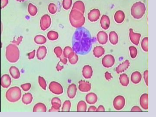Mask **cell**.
<instances>
[{
	"label": "cell",
	"mask_w": 156,
	"mask_h": 117,
	"mask_svg": "<svg viewBox=\"0 0 156 117\" xmlns=\"http://www.w3.org/2000/svg\"><path fill=\"white\" fill-rule=\"evenodd\" d=\"M93 42L88 29L83 27L78 28L73 36V49L78 54H86L91 50Z\"/></svg>",
	"instance_id": "obj_1"
},
{
	"label": "cell",
	"mask_w": 156,
	"mask_h": 117,
	"mask_svg": "<svg viewBox=\"0 0 156 117\" xmlns=\"http://www.w3.org/2000/svg\"><path fill=\"white\" fill-rule=\"evenodd\" d=\"M85 21L83 14L76 9H72L70 14V21L73 27L77 28L82 27Z\"/></svg>",
	"instance_id": "obj_2"
},
{
	"label": "cell",
	"mask_w": 156,
	"mask_h": 117,
	"mask_svg": "<svg viewBox=\"0 0 156 117\" xmlns=\"http://www.w3.org/2000/svg\"><path fill=\"white\" fill-rule=\"evenodd\" d=\"M6 57L8 61L15 63L20 58V51L15 44H10L6 47Z\"/></svg>",
	"instance_id": "obj_3"
},
{
	"label": "cell",
	"mask_w": 156,
	"mask_h": 117,
	"mask_svg": "<svg viewBox=\"0 0 156 117\" xmlns=\"http://www.w3.org/2000/svg\"><path fill=\"white\" fill-rule=\"evenodd\" d=\"M146 10V6L143 3L137 2L134 4L131 7V15L135 19H140L143 17Z\"/></svg>",
	"instance_id": "obj_4"
},
{
	"label": "cell",
	"mask_w": 156,
	"mask_h": 117,
	"mask_svg": "<svg viewBox=\"0 0 156 117\" xmlns=\"http://www.w3.org/2000/svg\"><path fill=\"white\" fill-rule=\"evenodd\" d=\"M21 88L17 86L12 87L9 88L6 92V99L11 102H15L21 99Z\"/></svg>",
	"instance_id": "obj_5"
},
{
	"label": "cell",
	"mask_w": 156,
	"mask_h": 117,
	"mask_svg": "<svg viewBox=\"0 0 156 117\" xmlns=\"http://www.w3.org/2000/svg\"><path fill=\"white\" fill-rule=\"evenodd\" d=\"M125 105V99L122 95H118L114 98L113 101V106L117 111L121 110L124 108Z\"/></svg>",
	"instance_id": "obj_6"
},
{
	"label": "cell",
	"mask_w": 156,
	"mask_h": 117,
	"mask_svg": "<svg viewBox=\"0 0 156 117\" xmlns=\"http://www.w3.org/2000/svg\"><path fill=\"white\" fill-rule=\"evenodd\" d=\"M49 88L50 91L54 94L59 95L63 93V88L60 83L58 82L54 81L50 82Z\"/></svg>",
	"instance_id": "obj_7"
},
{
	"label": "cell",
	"mask_w": 156,
	"mask_h": 117,
	"mask_svg": "<svg viewBox=\"0 0 156 117\" xmlns=\"http://www.w3.org/2000/svg\"><path fill=\"white\" fill-rule=\"evenodd\" d=\"M115 59L111 54L105 55L102 60V64L105 68L111 67L114 64Z\"/></svg>",
	"instance_id": "obj_8"
},
{
	"label": "cell",
	"mask_w": 156,
	"mask_h": 117,
	"mask_svg": "<svg viewBox=\"0 0 156 117\" xmlns=\"http://www.w3.org/2000/svg\"><path fill=\"white\" fill-rule=\"evenodd\" d=\"M51 19L50 16L48 15H43L40 20V27L42 30H46L50 26Z\"/></svg>",
	"instance_id": "obj_9"
},
{
	"label": "cell",
	"mask_w": 156,
	"mask_h": 117,
	"mask_svg": "<svg viewBox=\"0 0 156 117\" xmlns=\"http://www.w3.org/2000/svg\"><path fill=\"white\" fill-rule=\"evenodd\" d=\"M100 15L101 14L99 9H93L88 14V19L91 22H96L99 20Z\"/></svg>",
	"instance_id": "obj_10"
},
{
	"label": "cell",
	"mask_w": 156,
	"mask_h": 117,
	"mask_svg": "<svg viewBox=\"0 0 156 117\" xmlns=\"http://www.w3.org/2000/svg\"><path fill=\"white\" fill-rule=\"evenodd\" d=\"M129 37L131 41L135 45L137 46L139 43L141 34L134 32L132 28L129 29Z\"/></svg>",
	"instance_id": "obj_11"
},
{
	"label": "cell",
	"mask_w": 156,
	"mask_h": 117,
	"mask_svg": "<svg viewBox=\"0 0 156 117\" xmlns=\"http://www.w3.org/2000/svg\"><path fill=\"white\" fill-rule=\"evenodd\" d=\"M52 108L49 110V112H59L60 108L61 106V101L59 98L54 97L51 100Z\"/></svg>",
	"instance_id": "obj_12"
},
{
	"label": "cell",
	"mask_w": 156,
	"mask_h": 117,
	"mask_svg": "<svg viewBox=\"0 0 156 117\" xmlns=\"http://www.w3.org/2000/svg\"><path fill=\"white\" fill-rule=\"evenodd\" d=\"M12 80L9 75L5 74L1 78V83L2 87L4 88H8L12 84Z\"/></svg>",
	"instance_id": "obj_13"
},
{
	"label": "cell",
	"mask_w": 156,
	"mask_h": 117,
	"mask_svg": "<svg viewBox=\"0 0 156 117\" xmlns=\"http://www.w3.org/2000/svg\"><path fill=\"white\" fill-rule=\"evenodd\" d=\"M97 40L100 44H105L108 40V34L105 31H99L97 34Z\"/></svg>",
	"instance_id": "obj_14"
},
{
	"label": "cell",
	"mask_w": 156,
	"mask_h": 117,
	"mask_svg": "<svg viewBox=\"0 0 156 117\" xmlns=\"http://www.w3.org/2000/svg\"><path fill=\"white\" fill-rule=\"evenodd\" d=\"M79 89L82 92H86L91 89V84L89 82L81 80L79 82Z\"/></svg>",
	"instance_id": "obj_15"
},
{
	"label": "cell",
	"mask_w": 156,
	"mask_h": 117,
	"mask_svg": "<svg viewBox=\"0 0 156 117\" xmlns=\"http://www.w3.org/2000/svg\"><path fill=\"white\" fill-rule=\"evenodd\" d=\"M83 76L86 79H91L93 75V70L92 67L89 65H86L83 68Z\"/></svg>",
	"instance_id": "obj_16"
},
{
	"label": "cell",
	"mask_w": 156,
	"mask_h": 117,
	"mask_svg": "<svg viewBox=\"0 0 156 117\" xmlns=\"http://www.w3.org/2000/svg\"><path fill=\"white\" fill-rule=\"evenodd\" d=\"M140 104L142 108L144 110L148 109V95L145 93L142 95L140 98Z\"/></svg>",
	"instance_id": "obj_17"
},
{
	"label": "cell",
	"mask_w": 156,
	"mask_h": 117,
	"mask_svg": "<svg viewBox=\"0 0 156 117\" xmlns=\"http://www.w3.org/2000/svg\"><path fill=\"white\" fill-rule=\"evenodd\" d=\"M100 24L102 29L105 30H107L109 28L110 25V19L107 15H102L100 21Z\"/></svg>",
	"instance_id": "obj_18"
},
{
	"label": "cell",
	"mask_w": 156,
	"mask_h": 117,
	"mask_svg": "<svg viewBox=\"0 0 156 117\" xmlns=\"http://www.w3.org/2000/svg\"><path fill=\"white\" fill-rule=\"evenodd\" d=\"M98 100V97L93 92L88 93L86 96V101L87 103L90 105L95 104Z\"/></svg>",
	"instance_id": "obj_19"
},
{
	"label": "cell",
	"mask_w": 156,
	"mask_h": 117,
	"mask_svg": "<svg viewBox=\"0 0 156 117\" xmlns=\"http://www.w3.org/2000/svg\"><path fill=\"white\" fill-rule=\"evenodd\" d=\"M125 14L123 11L119 10L116 12L114 15V21L117 23H123L125 19Z\"/></svg>",
	"instance_id": "obj_20"
},
{
	"label": "cell",
	"mask_w": 156,
	"mask_h": 117,
	"mask_svg": "<svg viewBox=\"0 0 156 117\" xmlns=\"http://www.w3.org/2000/svg\"><path fill=\"white\" fill-rule=\"evenodd\" d=\"M46 53H47V50H46V47L44 46H40L37 50L36 57L38 60H42L45 57Z\"/></svg>",
	"instance_id": "obj_21"
},
{
	"label": "cell",
	"mask_w": 156,
	"mask_h": 117,
	"mask_svg": "<svg viewBox=\"0 0 156 117\" xmlns=\"http://www.w3.org/2000/svg\"><path fill=\"white\" fill-rule=\"evenodd\" d=\"M77 87L75 84H72L69 86L67 89V95L70 98H73L75 97Z\"/></svg>",
	"instance_id": "obj_22"
},
{
	"label": "cell",
	"mask_w": 156,
	"mask_h": 117,
	"mask_svg": "<svg viewBox=\"0 0 156 117\" xmlns=\"http://www.w3.org/2000/svg\"><path fill=\"white\" fill-rule=\"evenodd\" d=\"M130 66V62L128 60H126L122 64H120L116 68V73H122L127 70Z\"/></svg>",
	"instance_id": "obj_23"
},
{
	"label": "cell",
	"mask_w": 156,
	"mask_h": 117,
	"mask_svg": "<svg viewBox=\"0 0 156 117\" xmlns=\"http://www.w3.org/2000/svg\"><path fill=\"white\" fill-rule=\"evenodd\" d=\"M142 75L141 73L138 71H135L132 73L131 75V82L134 84H138L141 81Z\"/></svg>",
	"instance_id": "obj_24"
},
{
	"label": "cell",
	"mask_w": 156,
	"mask_h": 117,
	"mask_svg": "<svg viewBox=\"0 0 156 117\" xmlns=\"http://www.w3.org/2000/svg\"><path fill=\"white\" fill-rule=\"evenodd\" d=\"M93 54L96 58H100L105 54V50L103 47L97 46L94 48L93 51Z\"/></svg>",
	"instance_id": "obj_25"
},
{
	"label": "cell",
	"mask_w": 156,
	"mask_h": 117,
	"mask_svg": "<svg viewBox=\"0 0 156 117\" xmlns=\"http://www.w3.org/2000/svg\"><path fill=\"white\" fill-rule=\"evenodd\" d=\"M72 9H76L84 14L85 11V6L84 3L81 1H77L74 4Z\"/></svg>",
	"instance_id": "obj_26"
},
{
	"label": "cell",
	"mask_w": 156,
	"mask_h": 117,
	"mask_svg": "<svg viewBox=\"0 0 156 117\" xmlns=\"http://www.w3.org/2000/svg\"><path fill=\"white\" fill-rule=\"evenodd\" d=\"M9 72L12 78L14 79H19L21 76V73L18 68L15 67H12L9 69Z\"/></svg>",
	"instance_id": "obj_27"
},
{
	"label": "cell",
	"mask_w": 156,
	"mask_h": 117,
	"mask_svg": "<svg viewBox=\"0 0 156 117\" xmlns=\"http://www.w3.org/2000/svg\"><path fill=\"white\" fill-rule=\"evenodd\" d=\"M74 52L73 48L71 47L67 46L65 47L64 49L63 54L65 57L68 59H70L73 57L75 54Z\"/></svg>",
	"instance_id": "obj_28"
},
{
	"label": "cell",
	"mask_w": 156,
	"mask_h": 117,
	"mask_svg": "<svg viewBox=\"0 0 156 117\" xmlns=\"http://www.w3.org/2000/svg\"><path fill=\"white\" fill-rule=\"evenodd\" d=\"M109 40L112 45H116L118 41V36L117 33L115 31H111L109 33Z\"/></svg>",
	"instance_id": "obj_29"
},
{
	"label": "cell",
	"mask_w": 156,
	"mask_h": 117,
	"mask_svg": "<svg viewBox=\"0 0 156 117\" xmlns=\"http://www.w3.org/2000/svg\"><path fill=\"white\" fill-rule=\"evenodd\" d=\"M119 81L121 85L124 87L127 86L129 83V78L125 73H123L120 75L119 77Z\"/></svg>",
	"instance_id": "obj_30"
},
{
	"label": "cell",
	"mask_w": 156,
	"mask_h": 117,
	"mask_svg": "<svg viewBox=\"0 0 156 117\" xmlns=\"http://www.w3.org/2000/svg\"><path fill=\"white\" fill-rule=\"evenodd\" d=\"M33 98L32 95L30 93H25L23 95L22 98V101L25 105H29L32 102Z\"/></svg>",
	"instance_id": "obj_31"
},
{
	"label": "cell",
	"mask_w": 156,
	"mask_h": 117,
	"mask_svg": "<svg viewBox=\"0 0 156 117\" xmlns=\"http://www.w3.org/2000/svg\"><path fill=\"white\" fill-rule=\"evenodd\" d=\"M47 111L46 106L42 103H38L34 106L33 108V112H46Z\"/></svg>",
	"instance_id": "obj_32"
},
{
	"label": "cell",
	"mask_w": 156,
	"mask_h": 117,
	"mask_svg": "<svg viewBox=\"0 0 156 117\" xmlns=\"http://www.w3.org/2000/svg\"><path fill=\"white\" fill-rule=\"evenodd\" d=\"M34 42L37 44L42 45L46 43V39L45 36L41 35L36 36L34 38Z\"/></svg>",
	"instance_id": "obj_33"
},
{
	"label": "cell",
	"mask_w": 156,
	"mask_h": 117,
	"mask_svg": "<svg viewBox=\"0 0 156 117\" xmlns=\"http://www.w3.org/2000/svg\"><path fill=\"white\" fill-rule=\"evenodd\" d=\"M77 110L78 112H86L87 110V105L85 102L80 101L78 102Z\"/></svg>",
	"instance_id": "obj_34"
},
{
	"label": "cell",
	"mask_w": 156,
	"mask_h": 117,
	"mask_svg": "<svg viewBox=\"0 0 156 117\" xmlns=\"http://www.w3.org/2000/svg\"><path fill=\"white\" fill-rule=\"evenodd\" d=\"M28 12L30 15L32 16H35L37 13V8L36 6H34L32 3H30L28 5Z\"/></svg>",
	"instance_id": "obj_35"
},
{
	"label": "cell",
	"mask_w": 156,
	"mask_h": 117,
	"mask_svg": "<svg viewBox=\"0 0 156 117\" xmlns=\"http://www.w3.org/2000/svg\"><path fill=\"white\" fill-rule=\"evenodd\" d=\"M47 37L49 40L54 41V40H56L59 37V34L57 32L55 31H49L47 33Z\"/></svg>",
	"instance_id": "obj_36"
},
{
	"label": "cell",
	"mask_w": 156,
	"mask_h": 117,
	"mask_svg": "<svg viewBox=\"0 0 156 117\" xmlns=\"http://www.w3.org/2000/svg\"><path fill=\"white\" fill-rule=\"evenodd\" d=\"M141 46L142 49L144 51L148 52V38L144 37L141 42Z\"/></svg>",
	"instance_id": "obj_37"
},
{
	"label": "cell",
	"mask_w": 156,
	"mask_h": 117,
	"mask_svg": "<svg viewBox=\"0 0 156 117\" xmlns=\"http://www.w3.org/2000/svg\"><path fill=\"white\" fill-rule=\"evenodd\" d=\"M71 107V103L69 100H66L63 103V112H70V110Z\"/></svg>",
	"instance_id": "obj_38"
},
{
	"label": "cell",
	"mask_w": 156,
	"mask_h": 117,
	"mask_svg": "<svg viewBox=\"0 0 156 117\" xmlns=\"http://www.w3.org/2000/svg\"><path fill=\"white\" fill-rule=\"evenodd\" d=\"M72 5V0H63V9L66 10L70 9Z\"/></svg>",
	"instance_id": "obj_39"
},
{
	"label": "cell",
	"mask_w": 156,
	"mask_h": 117,
	"mask_svg": "<svg viewBox=\"0 0 156 117\" xmlns=\"http://www.w3.org/2000/svg\"><path fill=\"white\" fill-rule=\"evenodd\" d=\"M131 57L132 59L136 57L137 54V50L135 46H131L129 47Z\"/></svg>",
	"instance_id": "obj_40"
},
{
	"label": "cell",
	"mask_w": 156,
	"mask_h": 117,
	"mask_svg": "<svg viewBox=\"0 0 156 117\" xmlns=\"http://www.w3.org/2000/svg\"><path fill=\"white\" fill-rule=\"evenodd\" d=\"M38 81H39V85H40V87H41L43 90H46L47 85H46V81L45 79H44L43 77L39 76V78H38Z\"/></svg>",
	"instance_id": "obj_41"
},
{
	"label": "cell",
	"mask_w": 156,
	"mask_h": 117,
	"mask_svg": "<svg viewBox=\"0 0 156 117\" xmlns=\"http://www.w3.org/2000/svg\"><path fill=\"white\" fill-rule=\"evenodd\" d=\"M48 10L50 14L54 15L57 12V7L54 3H50L48 6Z\"/></svg>",
	"instance_id": "obj_42"
},
{
	"label": "cell",
	"mask_w": 156,
	"mask_h": 117,
	"mask_svg": "<svg viewBox=\"0 0 156 117\" xmlns=\"http://www.w3.org/2000/svg\"><path fill=\"white\" fill-rule=\"evenodd\" d=\"M54 52L58 58H59L63 54L62 49L59 46L56 47L54 49Z\"/></svg>",
	"instance_id": "obj_43"
},
{
	"label": "cell",
	"mask_w": 156,
	"mask_h": 117,
	"mask_svg": "<svg viewBox=\"0 0 156 117\" xmlns=\"http://www.w3.org/2000/svg\"><path fill=\"white\" fill-rule=\"evenodd\" d=\"M78 60H79V57H78V56L76 53H75L73 57L72 58L69 59L70 64L72 65L76 64L77 63Z\"/></svg>",
	"instance_id": "obj_44"
},
{
	"label": "cell",
	"mask_w": 156,
	"mask_h": 117,
	"mask_svg": "<svg viewBox=\"0 0 156 117\" xmlns=\"http://www.w3.org/2000/svg\"><path fill=\"white\" fill-rule=\"evenodd\" d=\"M21 88L24 91H28L31 88V85L30 83H25L21 85Z\"/></svg>",
	"instance_id": "obj_45"
},
{
	"label": "cell",
	"mask_w": 156,
	"mask_h": 117,
	"mask_svg": "<svg viewBox=\"0 0 156 117\" xmlns=\"http://www.w3.org/2000/svg\"><path fill=\"white\" fill-rule=\"evenodd\" d=\"M144 78L145 82L147 86H148V70H146L144 73Z\"/></svg>",
	"instance_id": "obj_46"
},
{
	"label": "cell",
	"mask_w": 156,
	"mask_h": 117,
	"mask_svg": "<svg viewBox=\"0 0 156 117\" xmlns=\"http://www.w3.org/2000/svg\"><path fill=\"white\" fill-rule=\"evenodd\" d=\"M59 58L60 59V62L63 63V64L65 65L67 63V58L64 57L63 54Z\"/></svg>",
	"instance_id": "obj_47"
},
{
	"label": "cell",
	"mask_w": 156,
	"mask_h": 117,
	"mask_svg": "<svg viewBox=\"0 0 156 117\" xmlns=\"http://www.w3.org/2000/svg\"><path fill=\"white\" fill-rule=\"evenodd\" d=\"M35 52H36L35 50H33V51L29 53L28 54V58L29 60H32V59L34 58V57H35Z\"/></svg>",
	"instance_id": "obj_48"
},
{
	"label": "cell",
	"mask_w": 156,
	"mask_h": 117,
	"mask_svg": "<svg viewBox=\"0 0 156 117\" xmlns=\"http://www.w3.org/2000/svg\"><path fill=\"white\" fill-rule=\"evenodd\" d=\"M131 112H142V110L138 106H134L131 108Z\"/></svg>",
	"instance_id": "obj_49"
},
{
	"label": "cell",
	"mask_w": 156,
	"mask_h": 117,
	"mask_svg": "<svg viewBox=\"0 0 156 117\" xmlns=\"http://www.w3.org/2000/svg\"><path fill=\"white\" fill-rule=\"evenodd\" d=\"M8 3V0H1V7L2 9L5 8Z\"/></svg>",
	"instance_id": "obj_50"
},
{
	"label": "cell",
	"mask_w": 156,
	"mask_h": 117,
	"mask_svg": "<svg viewBox=\"0 0 156 117\" xmlns=\"http://www.w3.org/2000/svg\"><path fill=\"white\" fill-rule=\"evenodd\" d=\"M105 79L107 80H110L112 78V76H111V73H108V72H105Z\"/></svg>",
	"instance_id": "obj_51"
},
{
	"label": "cell",
	"mask_w": 156,
	"mask_h": 117,
	"mask_svg": "<svg viewBox=\"0 0 156 117\" xmlns=\"http://www.w3.org/2000/svg\"><path fill=\"white\" fill-rule=\"evenodd\" d=\"M105 108L103 105H99L98 108L96 109V112H105Z\"/></svg>",
	"instance_id": "obj_52"
},
{
	"label": "cell",
	"mask_w": 156,
	"mask_h": 117,
	"mask_svg": "<svg viewBox=\"0 0 156 117\" xmlns=\"http://www.w3.org/2000/svg\"><path fill=\"white\" fill-rule=\"evenodd\" d=\"M97 108L95 106H91L89 108H88V112H96Z\"/></svg>",
	"instance_id": "obj_53"
},
{
	"label": "cell",
	"mask_w": 156,
	"mask_h": 117,
	"mask_svg": "<svg viewBox=\"0 0 156 117\" xmlns=\"http://www.w3.org/2000/svg\"><path fill=\"white\" fill-rule=\"evenodd\" d=\"M60 63V62H59V63L57 64V66H56V70H57L58 71H61L64 68L63 66H61L60 65V63Z\"/></svg>",
	"instance_id": "obj_54"
},
{
	"label": "cell",
	"mask_w": 156,
	"mask_h": 117,
	"mask_svg": "<svg viewBox=\"0 0 156 117\" xmlns=\"http://www.w3.org/2000/svg\"><path fill=\"white\" fill-rule=\"evenodd\" d=\"M22 38H23L22 36H20V37H19V38H18V40H17V41H15V44L18 45L20 44V43H21V41H22ZM13 42L14 43V42Z\"/></svg>",
	"instance_id": "obj_55"
},
{
	"label": "cell",
	"mask_w": 156,
	"mask_h": 117,
	"mask_svg": "<svg viewBox=\"0 0 156 117\" xmlns=\"http://www.w3.org/2000/svg\"><path fill=\"white\" fill-rule=\"evenodd\" d=\"M18 2H24V1H26V0H17Z\"/></svg>",
	"instance_id": "obj_56"
}]
</instances>
